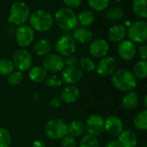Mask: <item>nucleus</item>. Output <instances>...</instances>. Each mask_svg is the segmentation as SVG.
<instances>
[{
  "label": "nucleus",
  "mask_w": 147,
  "mask_h": 147,
  "mask_svg": "<svg viewBox=\"0 0 147 147\" xmlns=\"http://www.w3.org/2000/svg\"><path fill=\"white\" fill-rule=\"evenodd\" d=\"M89 54L94 58H103L109 51V44L104 39H97L89 45Z\"/></svg>",
  "instance_id": "obj_16"
},
{
  "label": "nucleus",
  "mask_w": 147,
  "mask_h": 147,
  "mask_svg": "<svg viewBox=\"0 0 147 147\" xmlns=\"http://www.w3.org/2000/svg\"><path fill=\"white\" fill-rule=\"evenodd\" d=\"M127 31L124 25L116 24L112 26L107 31V37L113 42H120L126 36Z\"/></svg>",
  "instance_id": "obj_19"
},
{
  "label": "nucleus",
  "mask_w": 147,
  "mask_h": 147,
  "mask_svg": "<svg viewBox=\"0 0 147 147\" xmlns=\"http://www.w3.org/2000/svg\"><path fill=\"white\" fill-rule=\"evenodd\" d=\"M44 133L51 140L61 139L67 134V125L60 118L51 119L45 125Z\"/></svg>",
  "instance_id": "obj_5"
},
{
  "label": "nucleus",
  "mask_w": 147,
  "mask_h": 147,
  "mask_svg": "<svg viewBox=\"0 0 147 147\" xmlns=\"http://www.w3.org/2000/svg\"><path fill=\"white\" fill-rule=\"evenodd\" d=\"M105 147H120V144L118 139L113 138L107 142V144H105Z\"/></svg>",
  "instance_id": "obj_42"
},
{
  "label": "nucleus",
  "mask_w": 147,
  "mask_h": 147,
  "mask_svg": "<svg viewBox=\"0 0 147 147\" xmlns=\"http://www.w3.org/2000/svg\"><path fill=\"white\" fill-rule=\"evenodd\" d=\"M127 36L132 42H145L147 41V22L139 20L132 23L129 26Z\"/></svg>",
  "instance_id": "obj_6"
},
{
  "label": "nucleus",
  "mask_w": 147,
  "mask_h": 147,
  "mask_svg": "<svg viewBox=\"0 0 147 147\" xmlns=\"http://www.w3.org/2000/svg\"><path fill=\"white\" fill-rule=\"evenodd\" d=\"M79 147H100V142L97 137L90 134H86L82 138Z\"/></svg>",
  "instance_id": "obj_31"
},
{
  "label": "nucleus",
  "mask_w": 147,
  "mask_h": 147,
  "mask_svg": "<svg viewBox=\"0 0 147 147\" xmlns=\"http://www.w3.org/2000/svg\"><path fill=\"white\" fill-rule=\"evenodd\" d=\"M112 84L119 91L129 92L137 86V81L133 74L126 69L116 70L112 75Z\"/></svg>",
  "instance_id": "obj_1"
},
{
  "label": "nucleus",
  "mask_w": 147,
  "mask_h": 147,
  "mask_svg": "<svg viewBox=\"0 0 147 147\" xmlns=\"http://www.w3.org/2000/svg\"><path fill=\"white\" fill-rule=\"evenodd\" d=\"M120 147H136L138 141L136 134L131 130H124L118 138Z\"/></svg>",
  "instance_id": "obj_20"
},
{
  "label": "nucleus",
  "mask_w": 147,
  "mask_h": 147,
  "mask_svg": "<svg viewBox=\"0 0 147 147\" xmlns=\"http://www.w3.org/2000/svg\"><path fill=\"white\" fill-rule=\"evenodd\" d=\"M85 131L86 125L80 119H74L67 125V134L76 138L83 136Z\"/></svg>",
  "instance_id": "obj_21"
},
{
  "label": "nucleus",
  "mask_w": 147,
  "mask_h": 147,
  "mask_svg": "<svg viewBox=\"0 0 147 147\" xmlns=\"http://www.w3.org/2000/svg\"><path fill=\"white\" fill-rule=\"evenodd\" d=\"M45 83H46V86L50 88H57L61 86L62 82L60 77H58L55 75H52L47 77Z\"/></svg>",
  "instance_id": "obj_36"
},
{
  "label": "nucleus",
  "mask_w": 147,
  "mask_h": 147,
  "mask_svg": "<svg viewBox=\"0 0 147 147\" xmlns=\"http://www.w3.org/2000/svg\"><path fill=\"white\" fill-rule=\"evenodd\" d=\"M30 27L38 32L49 30L54 24V18L49 11L43 9L35 11L30 17Z\"/></svg>",
  "instance_id": "obj_2"
},
{
  "label": "nucleus",
  "mask_w": 147,
  "mask_h": 147,
  "mask_svg": "<svg viewBox=\"0 0 147 147\" xmlns=\"http://www.w3.org/2000/svg\"><path fill=\"white\" fill-rule=\"evenodd\" d=\"M47 73L55 74L63 70L65 67L64 59L58 54H49L44 57L42 66Z\"/></svg>",
  "instance_id": "obj_10"
},
{
  "label": "nucleus",
  "mask_w": 147,
  "mask_h": 147,
  "mask_svg": "<svg viewBox=\"0 0 147 147\" xmlns=\"http://www.w3.org/2000/svg\"><path fill=\"white\" fill-rule=\"evenodd\" d=\"M106 16L109 20L117 22L124 18V10L120 7L113 6L107 10Z\"/></svg>",
  "instance_id": "obj_29"
},
{
  "label": "nucleus",
  "mask_w": 147,
  "mask_h": 147,
  "mask_svg": "<svg viewBox=\"0 0 147 147\" xmlns=\"http://www.w3.org/2000/svg\"><path fill=\"white\" fill-rule=\"evenodd\" d=\"M81 95L79 88L75 85H68L63 88L61 93L60 98L65 104H73L76 102Z\"/></svg>",
  "instance_id": "obj_17"
},
{
  "label": "nucleus",
  "mask_w": 147,
  "mask_h": 147,
  "mask_svg": "<svg viewBox=\"0 0 147 147\" xmlns=\"http://www.w3.org/2000/svg\"><path fill=\"white\" fill-rule=\"evenodd\" d=\"M54 20L60 29L66 31L76 29L79 24L77 15L73 10L67 7L59 9L55 14Z\"/></svg>",
  "instance_id": "obj_3"
},
{
  "label": "nucleus",
  "mask_w": 147,
  "mask_h": 147,
  "mask_svg": "<svg viewBox=\"0 0 147 147\" xmlns=\"http://www.w3.org/2000/svg\"><path fill=\"white\" fill-rule=\"evenodd\" d=\"M15 69L14 64L11 59L8 58H1L0 59V75L8 76L11 73H12Z\"/></svg>",
  "instance_id": "obj_30"
},
{
  "label": "nucleus",
  "mask_w": 147,
  "mask_h": 147,
  "mask_svg": "<svg viewBox=\"0 0 147 147\" xmlns=\"http://www.w3.org/2000/svg\"><path fill=\"white\" fill-rule=\"evenodd\" d=\"M143 103H144V106L145 107V108L147 109V94L144 96V100H143Z\"/></svg>",
  "instance_id": "obj_44"
},
{
  "label": "nucleus",
  "mask_w": 147,
  "mask_h": 147,
  "mask_svg": "<svg viewBox=\"0 0 147 147\" xmlns=\"http://www.w3.org/2000/svg\"><path fill=\"white\" fill-rule=\"evenodd\" d=\"M79 67L81 68L82 71H85V72H92L94 70H95L96 65L95 62L94 61V60L91 57L86 56V57H82V59L79 60Z\"/></svg>",
  "instance_id": "obj_32"
},
{
  "label": "nucleus",
  "mask_w": 147,
  "mask_h": 147,
  "mask_svg": "<svg viewBox=\"0 0 147 147\" xmlns=\"http://www.w3.org/2000/svg\"><path fill=\"white\" fill-rule=\"evenodd\" d=\"M82 78V71L79 67H66L61 72V82L65 84L75 85Z\"/></svg>",
  "instance_id": "obj_13"
},
{
  "label": "nucleus",
  "mask_w": 147,
  "mask_h": 147,
  "mask_svg": "<svg viewBox=\"0 0 147 147\" xmlns=\"http://www.w3.org/2000/svg\"><path fill=\"white\" fill-rule=\"evenodd\" d=\"M133 125L138 130H147V109H144L135 115L133 119Z\"/></svg>",
  "instance_id": "obj_27"
},
{
  "label": "nucleus",
  "mask_w": 147,
  "mask_h": 147,
  "mask_svg": "<svg viewBox=\"0 0 147 147\" xmlns=\"http://www.w3.org/2000/svg\"><path fill=\"white\" fill-rule=\"evenodd\" d=\"M62 2L66 6H67V8L71 9L79 7L82 3V0H62Z\"/></svg>",
  "instance_id": "obj_39"
},
{
  "label": "nucleus",
  "mask_w": 147,
  "mask_h": 147,
  "mask_svg": "<svg viewBox=\"0 0 147 147\" xmlns=\"http://www.w3.org/2000/svg\"><path fill=\"white\" fill-rule=\"evenodd\" d=\"M133 76L135 78L144 79L147 77V61L141 60L138 61L133 67Z\"/></svg>",
  "instance_id": "obj_28"
},
{
  "label": "nucleus",
  "mask_w": 147,
  "mask_h": 147,
  "mask_svg": "<svg viewBox=\"0 0 147 147\" xmlns=\"http://www.w3.org/2000/svg\"><path fill=\"white\" fill-rule=\"evenodd\" d=\"M144 147H147V145H145V146H144Z\"/></svg>",
  "instance_id": "obj_46"
},
{
  "label": "nucleus",
  "mask_w": 147,
  "mask_h": 147,
  "mask_svg": "<svg viewBox=\"0 0 147 147\" xmlns=\"http://www.w3.org/2000/svg\"><path fill=\"white\" fill-rule=\"evenodd\" d=\"M11 61L14 64V67L18 69V71L20 72L30 70L33 63L31 54L26 49L22 48L15 51Z\"/></svg>",
  "instance_id": "obj_8"
},
{
  "label": "nucleus",
  "mask_w": 147,
  "mask_h": 147,
  "mask_svg": "<svg viewBox=\"0 0 147 147\" xmlns=\"http://www.w3.org/2000/svg\"><path fill=\"white\" fill-rule=\"evenodd\" d=\"M35 39V30L29 25L19 26L15 33V40L18 46L24 49L30 45Z\"/></svg>",
  "instance_id": "obj_9"
},
{
  "label": "nucleus",
  "mask_w": 147,
  "mask_h": 147,
  "mask_svg": "<svg viewBox=\"0 0 147 147\" xmlns=\"http://www.w3.org/2000/svg\"><path fill=\"white\" fill-rule=\"evenodd\" d=\"M115 1L119 3V2H121V1H123V0H115Z\"/></svg>",
  "instance_id": "obj_45"
},
{
  "label": "nucleus",
  "mask_w": 147,
  "mask_h": 147,
  "mask_svg": "<svg viewBox=\"0 0 147 147\" xmlns=\"http://www.w3.org/2000/svg\"><path fill=\"white\" fill-rule=\"evenodd\" d=\"M78 24L82 25V27H88L92 25L95 21V14L91 10H84L79 13L77 16Z\"/></svg>",
  "instance_id": "obj_24"
},
{
  "label": "nucleus",
  "mask_w": 147,
  "mask_h": 147,
  "mask_svg": "<svg viewBox=\"0 0 147 147\" xmlns=\"http://www.w3.org/2000/svg\"><path fill=\"white\" fill-rule=\"evenodd\" d=\"M61 146L62 147H77L78 143L76 138H74L68 134H67L65 137H63L61 139Z\"/></svg>",
  "instance_id": "obj_37"
},
{
  "label": "nucleus",
  "mask_w": 147,
  "mask_h": 147,
  "mask_svg": "<svg viewBox=\"0 0 147 147\" xmlns=\"http://www.w3.org/2000/svg\"><path fill=\"white\" fill-rule=\"evenodd\" d=\"M61 100L60 97H53L50 100H49V107L53 109H58L61 106Z\"/></svg>",
  "instance_id": "obj_40"
},
{
  "label": "nucleus",
  "mask_w": 147,
  "mask_h": 147,
  "mask_svg": "<svg viewBox=\"0 0 147 147\" xmlns=\"http://www.w3.org/2000/svg\"><path fill=\"white\" fill-rule=\"evenodd\" d=\"M30 10L28 5L22 1L13 3L10 8L8 21L15 25L22 26L30 19Z\"/></svg>",
  "instance_id": "obj_4"
},
{
  "label": "nucleus",
  "mask_w": 147,
  "mask_h": 147,
  "mask_svg": "<svg viewBox=\"0 0 147 147\" xmlns=\"http://www.w3.org/2000/svg\"><path fill=\"white\" fill-rule=\"evenodd\" d=\"M48 77V73L42 66H35L29 70V78L35 83H42Z\"/></svg>",
  "instance_id": "obj_22"
},
{
  "label": "nucleus",
  "mask_w": 147,
  "mask_h": 147,
  "mask_svg": "<svg viewBox=\"0 0 147 147\" xmlns=\"http://www.w3.org/2000/svg\"><path fill=\"white\" fill-rule=\"evenodd\" d=\"M138 53L142 60L147 61V45L146 44L141 45L138 49Z\"/></svg>",
  "instance_id": "obj_41"
},
{
  "label": "nucleus",
  "mask_w": 147,
  "mask_h": 147,
  "mask_svg": "<svg viewBox=\"0 0 147 147\" xmlns=\"http://www.w3.org/2000/svg\"><path fill=\"white\" fill-rule=\"evenodd\" d=\"M105 131L113 137H119L124 131V124L118 116L111 115L105 119Z\"/></svg>",
  "instance_id": "obj_14"
},
{
  "label": "nucleus",
  "mask_w": 147,
  "mask_h": 147,
  "mask_svg": "<svg viewBox=\"0 0 147 147\" xmlns=\"http://www.w3.org/2000/svg\"><path fill=\"white\" fill-rule=\"evenodd\" d=\"M135 43L130 40H123L118 45V55L124 61H131L136 55Z\"/></svg>",
  "instance_id": "obj_15"
},
{
  "label": "nucleus",
  "mask_w": 147,
  "mask_h": 147,
  "mask_svg": "<svg viewBox=\"0 0 147 147\" xmlns=\"http://www.w3.org/2000/svg\"><path fill=\"white\" fill-rule=\"evenodd\" d=\"M24 80V76L20 71H13L7 77V82L11 86H18Z\"/></svg>",
  "instance_id": "obj_35"
},
{
  "label": "nucleus",
  "mask_w": 147,
  "mask_h": 147,
  "mask_svg": "<svg viewBox=\"0 0 147 147\" xmlns=\"http://www.w3.org/2000/svg\"><path fill=\"white\" fill-rule=\"evenodd\" d=\"M55 49L61 57L73 55L76 50V42L71 35L66 34L58 38L55 42Z\"/></svg>",
  "instance_id": "obj_7"
},
{
  "label": "nucleus",
  "mask_w": 147,
  "mask_h": 147,
  "mask_svg": "<svg viewBox=\"0 0 147 147\" xmlns=\"http://www.w3.org/2000/svg\"><path fill=\"white\" fill-rule=\"evenodd\" d=\"M85 125L88 134L97 137L105 131V119L101 115L92 114L87 119Z\"/></svg>",
  "instance_id": "obj_11"
},
{
  "label": "nucleus",
  "mask_w": 147,
  "mask_h": 147,
  "mask_svg": "<svg viewBox=\"0 0 147 147\" xmlns=\"http://www.w3.org/2000/svg\"><path fill=\"white\" fill-rule=\"evenodd\" d=\"M132 10L137 16L147 18V0H133Z\"/></svg>",
  "instance_id": "obj_26"
},
{
  "label": "nucleus",
  "mask_w": 147,
  "mask_h": 147,
  "mask_svg": "<svg viewBox=\"0 0 147 147\" xmlns=\"http://www.w3.org/2000/svg\"><path fill=\"white\" fill-rule=\"evenodd\" d=\"M72 36L75 39L76 42L82 43V44H87V43L91 42V41L93 40L94 34L88 28L77 27L76 29L74 30Z\"/></svg>",
  "instance_id": "obj_18"
},
{
  "label": "nucleus",
  "mask_w": 147,
  "mask_h": 147,
  "mask_svg": "<svg viewBox=\"0 0 147 147\" xmlns=\"http://www.w3.org/2000/svg\"><path fill=\"white\" fill-rule=\"evenodd\" d=\"M65 66L67 67H76L77 64H79V59L76 55H70L64 59Z\"/></svg>",
  "instance_id": "obj_38"
},
{
  "label": "nucleus",
  "mask_w": 147,
  "mask_h": 147,
  "mask_svg": "<svg viewBox=\"0 0 147 147\" xmlns=\"http://www.w3.org/2000/svg\"><path fill=\"white\" fill-rule=\"evenodd\" d=\"M88 5L95 11H103L109 5L110 0H88Z\"/></svg>",
  "instance_id": "obj_34"
},
{
  "label": "nucleus",
  "mask_w": 147,
  "mask_h": 147,
  "mask_svg": "<svg viewBox=\"0 0 147 147\" xmlns=\"http://www.w3.org/2000/svg\"><path fill=\"white\" fill-rule=\"evenodd\" d=\"M31 147H46V144L42 140H36V141L33 142Z\"/></svg>",
  "instance_id": "obj_43"
},
{
  "label": "nucleus",
  "mask_w": 147,
  "mask_h": 147,
  "mask_svg": "<svg viewBox=\"0 0 147 147\" xmlns=\"http://www.w3.org/2000/svg\"><path fill=\"white\" fill-rule=\"evenodd\" d=\"M138 95L135 92H128L122 100V106L125 110H132L136 108L138 104Z\"/></svg>",
  "instance_id": "obj_25"
},
{
  "label": "nucleus",
  "mask_w": 147,
  "mask_h": 147,
  "mask_svg": "<svg viewBox=\"0 0 147 147\" xmlns=\"http://www.w3.org/2000/svg\"><path fill=\"white\" fill-rule=\"evenodd\" d=\"M33 49L37 56L45 57L48 55H49L51 51V43L49 42V40L42 38L35 42L33 46Z\"/></svg>",
  "instance_id": "obj_23"
},
{
  "label": "nucleus",
  "mask_w": 147,
  "mask_h": 147,
  "mask_svg": "<svg viewBox=\"0 0 147 147\" xmlns=\"http://www.w3.org/2000/svg\"><path fill=\"white\" fill-rule=\"evenodd\" d=\"M11 135L5 127H0V147H11Z\"/></svg>",
  "instance_id": "obj_33"
},
{
  "label": "nucleus",
  "mask_w": 147,
  "mask_h": 147,
  "mask_svg": "<svg viewBox=\"0 0 147 147\" xmlns=\"http://www.w3.org/2000/svg\"><path fill=\"white\" fill-rule=\"evenodd\" d=\"M117 61L112 56H105L100 59V61L96 65L95 70L100 76L107 77L110 76L116 71Z\"/></svg>",
  "instance_id": "obj_12"
}]
</instances>
